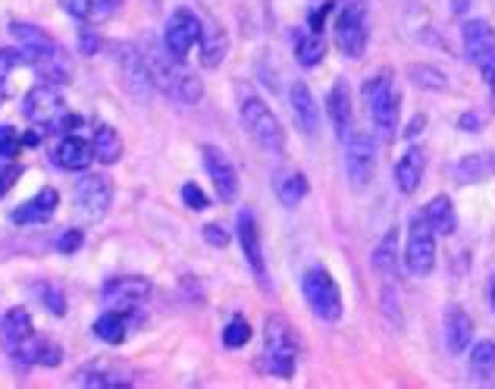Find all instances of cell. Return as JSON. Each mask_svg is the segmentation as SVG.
Listing matches in <instances>:
<instances>
[{
	"label": "cell",
	"instance_id": "cell-1",
	"mask_svg": "<svg viewBox=\"0 0 495 389\" xmlns=\"http://www.w3.org/2000/svg\"><path fill=\"white\" fill-rule=\"evenodd\" d=\"M298 364V333L282 314H270L263 324V352L261 367L270 377L289 380Z\"/></svg>",
	"mask_w": 495,
	"mask_h": 389
},
{
	"label": "cell",
	"instance_id": "cell-2",
	"mask_svg": "<svg viewBox=\"0 0 495 389\" xmlns=\"http://www.w3.org/2000/svg\"><path fill=\"white\" fill-rule=\"evenodd\" d=\"M151 64V73H154V82L157 88H163L170 97L183 104H198L201 95H204V85L198 82V75H192L188 69L183 66L185 60H176L170 51H160V47H148L144 51Z\"/></svg>",
	"mask_w": 495,
	"mask_h": 389
},
{
	"label": "cell",
	"instance_id": "cell-3",
	"mask_svg": "<svg viewBox=\"0 0 495 389\" xmlns=\"http://www.w3.org/2000/svg\"><path fill=\"white\" fill-rule=\"evenodd\" d=\"M364 95V104H367V114H371L373 126L380 129V135H395L399 129V114H401V95L395 88V79L392 73H380L373 79L364 82L361 88Z\"/></svg>",
	"mask_w": 495,
	"mask_h": 389
},
{
	"label": "cell",
	"instance_id": "cell-4",
	"mask_svg": "<svg viewBox=\"0 0 495 389\" xmlns=\"http://www.w3.org/2000/svg\"><path fill=\"white\" fill-rule=\"evenodd\" d=\"M302 289H304V302H308L311 314L323 324H339L342 321V289L339 283L332 280V274L326 267H311L302 280Z\"/></svg>",
	"mask_w": 495,
	"mask_h": 389
},
{
	"label": "cell",
	"instance_id": "cell-5",
	"mask_svg": "<svg viewBox=\"0 0 495 389\" xmlns=\"http://www.w3.org/2000/svg\"><path fill=\"white\" fill-rule=\"evenodd\" d=\"M242 126L248 129V135L261 145L263 151L270 155H279L285 148V132H282V123L276 120V114L261 101V97L248 95L242 101Z\"/></svg>",
	"mask_w": 495,
	"mask_h": 389
},
{
	"label": "cell",
	"instance_id": "cell-6",
	"mask_svg": "<svg viewBox=\"0 0 495 389\" xmlns=\"http://www.w3.org/2000/svg\"><path fill=\"white\" fill-rule=\"evenodd\" d=\"M367 38H371V29H367V0H345L336 19V45L345 57H364L367 51Z\"/></svg>",
	"mask_w": 495,
	"mask_h": 389
},
{
	"label": "cell",
	"instance_id": "cell-7",
	"mask_svg": "<svg viewBox=\"0 0 495 389\" xmlns=\"http://www.w3.org/2000/svg\"><path fill=\"white\" fill-rule=\"evenodd\" d=\"M404 267L411 276H430L436 267V233L423 220V214H414L408 224V245H404Z\"/></svg>",
	"mask_w": 495,
	"mask_h": 389
},
{
	"label": "cell",
	"instance_id": "cell-8",
	"mask_svg": "<svg viewBox=\"0 0 495 389\" xmlns=\"http://www.w3.org/2000/svg\"><path fill=\"white\" fill-rule=\"evenodd\" d=\"M120 75H123L125 92L135 97V101H151L157 82H154V73H151V64H148V57H144L142 47H135V45L120 47Z\"/></svg>",
	"mask_w": 495,
	"mask_h": 389
},
{
	"label": "cell",
	"instance_id": "cell-9",
	"mask_svg": "<svg viewBox=\"0 0 495 389\" xmlns=\"http://www.w3.org/2000/svg\"><path fill=\"white\" fill-rule=\"evenodd\" d=\"M110 201H114V183H110L104 173H88V176H82L79 185H75V207H79L82 217L92 220V224L107 217Z\"/></svg>",
	"mask_w": 495,
	"mask_h": 389
},
{
	"label": "cell",
	"instance_id": "cell-10",
	"mask_svg": "<svg viewBox=\"0 0 495 389\" xmlns=\"http://www.w3.org/2000/svg\"><path fill=\"white\" fill-rule=\"evenodd\" d=\"M201 35H204V23H201L192 10H176L170 19H166L163 45L176 60H185L188 54L201 45Z\"/></svg>",
	"mask_w": 495,
	"mask_h": 389
},
{
	"label": "cell",
	"instance_id": "cell-11",
	"mask_svg": "<svg viewBox=\"0 0 495 389\" xmlns=\"http://www.w3.org/2000/svg\"><path fill=\"white\" fill-rule=\"evenodd\" d=\"M345 173L354 189H367L376 173V148L367 132H354L345 142Z\"/></svg>",
	"mask_w": 495,
	"mask_h": 389
},
{
	"label": "cell",
	"instance_id": "cell-12",
	"mask_svg": "<svg viewBox=\"0 0 495 389\" xmlns=\"http://www.w3.org/2000/svg\"><path fill=\"white\" fill-rule=\"evenodd\" d=\"M151 295V283L144 276H116V280L104 283L101 292V302L104 308H114V311H138Z\"/></svg>",
	"mask_w": 495,
	"mask_h": 389
},
{
	"label": "cell",
	"instance_id": "cell-13",
	"mask_svg": "<svg viewBox=\"0 0 495 389\" xmlns=\"http://www.w3.org/2000/svg\"><path fill=\"white\" fill-rule=\"evenodd\" d=\"M201 157H204V170L207 176H211L213 189H217V198L223 204H233V201L239 198V173H235V166L229 164V157L223 155L220 148H213V145H204Z\"/></svg>",
	"mask_w": 495,
	"mask_h": 389
},
{
	"label": "cell",
	"instance_id": "cell-14",
	"mask_svg": "<svg viewBox=\"0 0 495 389\" xmlns=\"http://www.w3.org/2000/svg\"><path fill=\"white\" fill-rule=\"evenodd\" d=\"M23 114L29 116L32 123H38V126H47V123H57L66 110H63V95L57 85H47V82H41V85H35L25 92L23 97Z\"/></svg>",
	"mask_w": 495,
	"mask_h": 389
},
{
	"label": "cell",
	"instance_id": "cell-15",
	"mask_svg": "<svg viewBox=\"0 0 495 389\" xmlns=\"http://www.w3.org/2000/svg\"><path fill=\"white\" fill-rule=\"evenodd\" d=\"M239 242H242V252H245V261L254 274V280L261 283L263 289L270 286V276H267V258H263V242H261V229H257V220L251 211L239 214Z\"/></svg>",
	"mask_w": 495,
	"mask_h": 389
},
{
	"label": "cell",
	"instance_id": "cell-16",
	"mask_svg": "<svg viewBox=\"0 0 495 389\" xmlns=\"http://www.w3.org/2000/svg\"><path fill=\"white\" fill-rule=\"evenodd\" d=\"M461 41H464V57L473 66H480L495 54V29L486 19H467L461 29Z\"/></svg>",
	"mask_w": 495,
	"mask_h": 389
},
{
	"label": "cell",
	"instance_id": "cell-17",
	"mask_svg": "<svg viewBox=\"0 0 495 389\" xmlns=\"http://www.w3.org/2000/svg\"><path fill=\"white\" fill-rule=\"evenodd\" d=\"M442 336H445V349H449L451 355H461V352L470 349V343H473V321H470V314H467L461 304H451V308L445 311Z\"/></svg>",
	"mask_w": 495,
	"mask_h": 389
},
{
	"label": "cell",
	"instance_id": "cell-18",
	"mask_svg": "<svg viewBox=\"0 0 495 389\" xmlns=\"http://www.w3.org/2000/svg\"><path fill=\"white\" fill-rule=\"evenodd\" d=\"M57 204H60L57 189H41L35 198H29L25 204H19L16 211H13V224L16 226L47 224V220L54 217V211H57Z\"/></svg>",
	"mask_w": 495,
	"mask_h": 389
},
{
	"label": "cell",
	"instance_id": "cell-19",
	"mask_svg": "<svg viewBox=\"0 0 495 389\" xmlns=\"http://www.w3.org/2000/svg\"><path fill=\"white\" fill-rule=\"evenodd\" d=\"M10 35L16 38V45L23 47L29 64L35 57H45V54H54L60 47L57 41L51 38V32L38 29V25H32V23H10Z\"/></svg>",
	"mask_w": 495,
	"mask_h": 389
},
{
	"label": "cell",
	"instance_id": "cell-20",
	"mask_svg": "<svg viewBox=\"0 0 495 389\" xmlns=\"http://www.w3.org/2000/svg\"><path fill=\"white\" fill-rule=\"evenodd\" d=\"M423 170H427V155L421 148H408L401 155V161L395 164V185L401 194H414L417 185L423 183Z\"/></svg>",
	"mask_w": 495,
	"mask_h": 389
},
{
	"label": "cell",
	"instance_id": "cell-21",
	"mask_svg": "<svg viewBox=\"0 0 495 389\" xmlns=\"http://www.w3.org/2000/svg\"><path fill=\"white\" fill-rule=\"evenodd\" d=\"M289 101H292V110H295L298 129H302L304 135H313L320 126V107H317V101H313L311 88L304 85V82H295V85H292Z\"/></svg>",
	"mask_w": 495,
	"mask_h": 389
},
{
	"label": "cell",
	"instance_id": "cell-22",
	"mask_svg": "<svg viewBox=\"0 0 495 389\" xmlns=\"http://www.w3.org/2000/svg\"><path fill=\"white\" fill-rule=\"evenodd\" d=\"M326 114H330L336 135L342 138V142H348V129H351V95H348V85L342 79L330 88V97H326Z\"/></svg>",
	"mask_w": 495,
	"mask_h": 389
},
{
	"label": "cell",
	"instance_id": "cell-23",
	"mask_svg": "<svg viewBox=\"0 0 495 389\" xmlns=\"http://www.w3.org/2000/svg\"><path fill=\"white\" fill-rule=\"evenodd\" d=\"M32 333H35V326H32V317H29V311H25V308H10L4 314V321H0V339H4L6 352L19 349V345H23Z\"/></svg>",
	"mask_w": 495,
	"mask_h": 389
},
{
	"label": "cell",
	"instance_id": "cell-24",
	"mask_svg": "<svg viewBox=\"0 0 495 389\" xmlns=\"http://www.w3.org/2000/svg\"><path fill=\"white\" fill-rule=\"evenodd\" d=\"M423 220L430 224L436 235H451L458 229V214H455V201L449 194H436L427 207H423Z\"/></svg>",
	"mask_w": 495,
	"mask_h": 389
},
{
	"label": "cell",
	"instance_id": "cell-25",
	"mask_svg": "<svg viewBox=\"0 0 495 389\" xmlns=\"http://www.w3.org/2000/svg\"><path fill=\"white\" fill-rule=\"evenodd\" d=\"M57 164L63 170H88L94 164V148L92 142L79 135H66L57 148Z\"/></svg>",
	"mask_w": 495,
	"mask_h": 389
},
{
	"label": "cell",
	"instance_id": "cell-26",
	"mask_svg": "<svg viewBox=\"0 0 495 389\" xmlns=\"http://www.w3.org/2000/svg\"><path fill=\"white\" fill-rule=\"evenodd\" d=\"M92 148L94 157L101 164H116L123 157V138L120 132L107 123H94V135H92Z\"/></svg>",
	"mask_w": 495,
	"mask_h": 389
},
{
	"label": "cell",
	"instance_id": "cell-27",
	"mask_svg": "<svg viewBox=\"0 0 495 389\" xmlns=\"http://www.w3.org/2000/svg\"><path fill=\"white\" fill-rule=\"evenodd\" d=\"M125 333H129V314H125V311L107 308V314H101L94 321V336L110 345H120L125 339Z\"/></svg>",
	"mask_w": 495,
	"mask_h": 389
},
{
	"label": "cell",
	"instance_id": "cell-28",
	"mask_svg": "<svg viewBox=\"0 0 495 389\" xmlns=\"http://www.w3.org/2000/svg\"><path fill=\"white\" fill-rule=\"evenodd\" d=\"M32 66L47 85H63V82H69V64H66V54H63L60 47L54 54H45V57H35Z\"/></svg>",
	"mask_w": 495,
	"mask_h": 389
},
{
	"label": "cell",
	"instance_id": "cell-29",
	"mask_svg": "<svg viewBox=\"0 0 495 389\" xmlns=\"http://www.w3.org/2000/svg\"><path fill=\"white\" fill-rule=\"evenodd\" d=\"M311 192V183L304 173H289V176H279L276 179V198L282 201L285 207H298Z\"/></svg>",
	"mask_w": 495,
	"mask_h": 389
},
{
	"label": "cell",
	"instance_id": "cell-30",
	"mask_svg": "<svg viewBox=\"0 0 495 389\" xmlns=\"http://www.w3.org/2000/svg\"><path fill=\"white\" fill-rule=\"evenodd\" d=\"M201 60H204L207 69L220 66L223 57H226L229 51V41H226V32L220 29V25H211V29H204V35H201Z\"/></svg>",
	"mask_w": 495,
	"mask_h": 389
},
{
	"label": "cell",
	"instance_id": "cell-31",
	"mask_svg": "<svg viewBox=\"0 0 495 389\" xmlns=\"http://www.w3.org/2000/svg\"><path fill=\"white\" fill-rule=\"evenodd\" d=\"M495 164L490 155H467L455 164V179L458 183H480V179L492 176Z\"/></svg>",
	"mask_w": 495,
	"mask_h": 389
},
{
	"label": "cell",
	"instance_id": "cell-32",
	"mask_svg": "<svg viewBox=\"0 0 495 389\" xmlns=\"http://www.w3.org/2000/svg\"><path fill=\"white\" fill-rule=\"evenodd\" d=\"M395 239H399V229H389L386 239L380 242V248L373 252V270L382 280H392L395 267H399V252H395Z\"/></svg>",
	"mask_w": 495,
	"mask_h": 389
},
{
	"label": "cell",
	"instance_id": "cell-33",
	"mask_svg": "<svg viewBox=\"0 0 495 389\" xmlns=\"http://www.w3.org/2000/svg\"><path fill=\"white\" fill-rule=\"evenodd\" d=\"M295 54H298V64L302 66H317L320 60L326 57V38L323 32H302L298 35V45H295Z\"/></svg>",
	"mask_w": 495,
	"mask_h": 389
},
{
	"label": "cell",
	"instance_id": "cell-34",
	"mask_svg": "<svg viewBox=\"0 0 495 389\" xmlns=\"http://www.w3.org/2000/svg\"><path fill=\"white\" fill-rule=\"evenodd\" d=\"M470 374H477V377H492L495 374V339L470 343Z\"/></svg>",
	"mask_w": 495,
	"mask_h": 389
},
{
	"label": "cell",
	"instance_id": "cell-35",
	"mask_svg": "<svg viewBox=\"0 0 495 389\" xmlns=\"http://www.w3.org/2000/svg\"><path fill=\"white\" fill-rule=\"evenodd\" d=\"M408 75H411V82H414V85L430 88V92H445V88H449V79H445V75L439 73L436 66H430V64L411 66V69H408Z\"/></svg>",
	"mask_w": 495,
	"mask_h": 389
},
{
	"label": "cell",
	"instance_id": "cell-36",
	"mask_svg": "<svg viewBox=\"0 0 495 389\" xmlns=\"http://www.w3.org/2000/svg\"><path fill=\"white\" fill-rule=\"evenodd\" d=\"M60 4H63V10H66L69 16L82 19V23L97 19V16H110V13L101 6V0H60Z\"/></svg>",
	"mask_w": 495,
	"mask_h": 389
},
{
	"label": "cell",
	"instance_id": "cell-37",
	"mask_svg": "<svg viewBox=\"0 0 495 389\" xmlns=\"http://www.w3.org/2000/svg\"><path fill=\"white\" fill-rule=\"evenodd\" d=\"M38 298L51 314L57 317L66 314V295H63V289H57L54 283H38Z\"/></svg>",
	"mask_w": 495,
	"mask_h": 389
},
{
	"label": "cell",
	"instance_id": "cell-38",
	"mask_svg": "<svg viewBox=\"0 0 495 389\" xmlns=\"http://www.w3.org/2000/svg\"><path fill=\"white\" fill-rule=\"evenodd\" d=\"M251 339V324L245 317H233V321L226 324V330H223V343L229 345V349H242Z\"/></svg>",
	"mask_w": 495,
	"mask_h": 389
},
{
	"label": "cell",
	"instance_id": "cell-39",
	"mask_svg": "<svg viewBox=\"0 0 495 389\" xmlns=\"http://www.w3.org/2000/svg\"><path fill=\"white\" fill-rule=\"evenodd\" d=\"M23 148V135H19L13 126H0V157L4 161H13Z\"/></svg>",
	"mask_w": 495,
	"mask_h": 389
},
{
	"label": "cell",
	"instance_id": "cell-40",
	"mask_svg": "<svg viewBox=\"0 0 495 389\" xmlns=\"http://www.w3.org/2000/svg\"><path fill=\"white\" fill-rule=\"evenodd\" d=\"M82 386H88V389H110V386H125V380L123 377H114V374H104V371H88V374H82Z\"/></svg>",
	"mask_w": 495,
	"mask_h": 389
},
{
	"label": "cell",
	"instance_id": "cell-41",
	"mask_svg": "<svg viewBox=\"0 0 495 389\" xmlns=\"http://www.w3.org/2000/svg\"><path fill=\"white\" fill-rule=\"evenodd\" d=\"M82 242H85V235H82V229H63L60 239H57V252L63 254H73L82 248Z\"/></svg>",
	"mask_w": 495,
	"mask_h": 389
},
{
	"label": "cell",
	"instance_id": "cell-42",
	"mask_svg": "<svg viewBox=\"0 0 495 389\" xmlns=\"http://www.w3.org/2000/svg\"><path fill=\"white\" fill-rule=\"evenodd\" d=\"M23 60H25L23 51H13V47H0V82H4L6 75H10L19 64H23Z\"/></svg>",
	"mask_w": 495,
	"mask_h": 389
},
{
	"label": "cell",
	"instance_id": "cell-43",
	"mask_svg": "<svg viewBox=\"0 0 495 389\" xmlns=\"http://www.w3.org/2000/svg\"><path fill=\"white\" fill-rule=\"evenodd\" d=\"M19 176H23V164H0V198L16 185Z\"/></svg>",
	"mask_w": 495,
	"mask_h": 389
},
{
	"label": "cell",
	"instance_id": "cell-44",
	"mask_svg": "<svg viewBox=\"0 0 495 389\" xmlns=\"http://www.w3.org/2000/svg\"><path fill=\"white\" fill-rule=\"evenodd\" d=\"M183 201H185L188 211H204V207H207V194L201 192L194 183H185L183 185Z\"/></svg>",
	"mask_w": 495,
	"mask_h": 389
},
{
	"label": "cell",
	"instance_id": "cell-45",
	"mask_svg": "<svg viewBox=\"0 0 495 389\" xmlns=\"http://www.w3.org/2000/svg\"><path fill=\"white\" fill-rule=\"evenodd\" d=\"M79 51L85 54V57H94L97 51H101V35L94 29H88V25H82L79 32Z\"/></svg>",
	"mask_w": 495,
	"mask_h": 389
},
{
	"label": "cell",
	"instance_id": "cell-46",
	"mask_svg": "<svg viewBox=\"0 0 495 389\" xmlns=\"http://www.w3.org/2000/svg\"><path fill=\"white\" fill-rule=\"evenodd\" d=\"M204 239H207V245H213V248H226L229 245V233H226V226H220V224H207L204 226Z\"/></svg>",
	"mask_w": 495,
	"mask_h": 389
},
{
	"label": "cell",
	"instance_id": "cell-47",
	"mask_svg": "<svg viewBox=\"0 0 495 389\" xmlns=\"http://www.w3.org/2000/svg\"><path fill=\"white\" fill-rule=\"evenodd\" d=\"M60 358H63V352H60L54 343H45V345H41V352H38V364H41V367H57V364H60Z\"/></svg>",
	"mask_w": 495,
	"mask_h": 389
},
{
	"label": "cell",
	"instance_id": "cell-48",
	"mask_svg": "<svg viewBox=\"0 0 495 389\" xmlns=\"http://www.w3.org/2000/svg\"><path fill=\"white\" fill-rule=\"evenodd\" d=\"M332 10V0L330 4H323V6H317V10L311 13V19H308V29L311 32H323V23H326V13Z\"/></svg>",
	"mask_w": 495,
	"mask_h": 389
},
{
	"label": "cell",
	"instance_id": "cell-49",
	"mask_svg": "<svg viewBox=\"0 0 495 389\" xmlns=\"http://www.w3.org/2000/svg\"><path fill=\"white\" fill-rule=\"evenodd\" d=\"M483 123H480V116H470V114H464L461 116V129H480Z\"/></svg>",
	"mask_w": 495,
	"mask_h": 389
},
{
	"label": "cell",
	"instance_id": "cell-50",
	"mask_svg": "<svg viewBox=\"0 0 495 389\" xmlns=\"http://www.w3.org/2000/svg\"><path fill=\"white\" fill-rule=\"evenodd\" d=\"M23 145H29V148H35V145H38V132H25V135H23Z\"/></svg>",
	"mask_w": 495,
	"mask_h": 389
},
{
	"label": "cell",
	"instance_id": "cell-51",
	"mask_svg": "<svg viewBox=\"0 0 495 389\" xmlns=\"http://www.w3.org/2000/svg\"><path fill=\"white\" fill-rule=\"evenodd\" d=\"M490 304H492V314H495V274L490 276Z\"/></svg>",
	"mask_w": 495,
	"mask_h": 389
},
{
	"label": "cell",
	"instance_id": "cell-52",
	"mask_svg": "<svg viewBox=\"0 0 495 389\" xmlns=\"http://www.w3.org/2000/svg\"><path fill=\"white\" fill-rule=\"evenodd\" d=\"M101 6H104V10H107V13H114L116 6H120V0H101Z\"/></svg>",
	"mask_w": 495,
	"mask_h": 389
},
{
	"label": "cell",
	"instance_id": "cell-53",
	"mask_svg": "<svg viewBox=\"0 0 495 389\" xmlns=\"http://www.w3.org/2000/svg\"><path fill=\"white\" fill-rule=\"evenodd\" d=\"M6 101V92H4V88H0V104H4Z\"/></svg>",
	"mask_w": 495,
	"mask_h": 389
}]
</instances>
